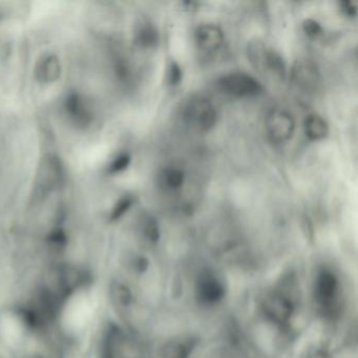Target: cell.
Masks as SVG:
<instances>
[{"label":"cell","mask_w":358,"mask_h":358,"mask_svg":"<svg viewBox=\"0 0 358 358\" xmlns=\"http://www.w3.org/2000/svg\"><path fill=\"white\" fill-rule=\"evenodd\" d=\"M196 41L203 51H217L224 43L223 31L215 24H202L196 29Z\"/></svg>","instance_id":"9"},{"label":"cell","mask_w":358,"mask_h":358,"mask_svg":"<svg viewBox=\"0 0 358 358\" xmlns=\"http://www.w3.org/2000/svg\"><path fill=\"white\" fill-rule=\"evenodd\" d=\"M163 180H164V184L166 187L171 188V189H179L182 187L184 184V180H185V175L183 171L179 169H169L164 171V176H163Z\"/></svg>","instance_id":"16"},{"label":"cell","mask_w":358,"mask_h":358,"mask_svg":"<svg viewBox=\"0 0 358 358\" xmlns=\"http://www.w3.org/2000/svg\"><path fill=\"white\" fill-rule=\"evenodd\" d=\"M183 73H182L181 66L177 62L171 64V70H169V83L173 85H178L181 83Z\"/></svg>","instance_id":"21"},{"label":"cell","mask_w":358,"mask_h":358,"mask_svg":"<svg viewBox=\"0 0 358 358\" xmlns=\"http://www.w3.org/2000/svg\"><path fill=\"white\" fill-rule=\"evenodd\" d=\"M248 57L257 70L265 75L284 78L286 64L282 56L262 41H255L248 45Z\"/></svg>","instance_id":"2"},{"label":"cell","mask_w":358,"mask_h":358,"mask_svg":"<svg viewBox=\"0 0 358 358\" xmlns=\"http://www.w3.org/2000/svg\"><path fill=\"white\" fill-rule=\"evenodd\" d=\"M66 169L59 157L48 154L39 163L35 175V194L37 198H45L64 185Z\"/></svg>","instance_id":"1"},{"label":"cell","mask_w":358,"mask_h":358,"mask_svg":"<svg viewBox=\"0 0 358 358\" xmlns=\"http://www.w3.org/2000/svg\"><path fill=\"white\" fill-rule=\"evenodd\" d=\"M305 133L312 141H320L328 136V123L320 115H309L305 120Z\"/></svg>","instance_id":"10"},{"label":"cell","mask_w":358,"mask_h":358,"mask_svg":"<svg viewBox=\"0 0 358 358\" xmlns=\"http://www.w3.org/2000/svg\"><path fill=\"white\" fill-rule=\"evenodd\" d=\"M341 11L349 16V17H355L357 15V3L355 1H343L341 3Z\"/></svg>","instance_id":"22"},{"label":"cell","mask_w":358,"mask_h":358,"mask_svg":"<svg viewBox=\"0 0 358 358\" xmlns=\"http://www.w3.org/2000/svg\"><path fill=\"white\" fill-rule=\"evenodd\" d=\"M62 108L69 122L76 129H87L93 124V108L83 94L76 91L66 94Z\"/></svg>","instance_id":"3"},{"label":"cell","mask_w":358,"mask_h":358,"mask_svg":"<svg viewBox=\"0 0 358 358\" xmlns=\"http://www.w3.org/2000/svg\"><path fill=\"white\" fill-rule=\"evenodd\" d=\"M110 296L113 303L118 307H129L133 301V293L131 289L121 282H112L110 285Z\"/></svg>","instance_id":"12"},{"label":"cell","mask_w":358,"mask_h":358,"mask_svg":"<svg viewBox=\"0 0 358 358\" xmlns=\"http://www.w3.org/2000/svg\"><path fill=\"white\" fill-rule=\"evenodd\" d=\"M45 242H47L48 248L53 255H60L68 246L69 236L66 230L62 229V227L54 228L48 234Z\"/></svg>","instance_id":"14"},{"label":"cell","mask_w":358,"mask_h":358,"mask_svg":"<svg viewBox=\"0 0 358 358\" xmlns=\"http://www.w3.org/2000/svg\"><path fill=\"white\" fill-rule=\"evenodd\" d=\"M159 43L158 31L154 26L148 24H140L135 33V43L142 49H150L156 47Z\"/></svg>","instance_id":"11"},{"label":"cell","mask_w":358,"mask_h":358,"mask_svg":"<svg viewBox=\"0 0 358 358\" xmlns=\"http://www.w3.org/2000/svg\"><path fill=\"white\" fill-rule=\"evenodd\" d=\"M143 232L148 240L152 241V242L158 240L159 228L156 220L152 219V217H146L143 225Z\"/></svg>","instance_id":"19"},{"label":"cell","mask_w":358,"mask_h":358,"mask_svg":"<svg viewBox=\"0 0 358 358\" xmlns=\"http://www.w3.org/2000/svg\"><path fill=\"white\" fill-rule=\"evenodd\" d=\"M217 85L223 93L236 98L255 97L263 92L261 83L244 73L226 75L220 79Z\"/></svg>","instance_id":"4"},{"label":"cell","mask_w":358,"mask_h":358,"mask_svg":"<svg viewBox=\"0 0 358 358\" xmlns=\"http://www.w3.org/2000/svg\"><path fill=\"white\" fill-rule=\"evenodd\" d=\"M3 20V13L0 12V20Z\"/></svg>","instance_id":"23"},{"label":"cell","mask_w":358,"mask_h":358,"mask_svg":"<svg viewBox=\"0 0 358 358\" xmlns=\"http://www.w3.org/2000/svg\"><path fill=\"white\" fill-rule=\"evenodd\" d=\"M335 290H336V282L334 276L329 272L322 273L317 282L318 299L322 303H329L332 297H334Z\"/></svg>","instance_id":"13"},{"label":"cell","mask_w":358,"mask_h":358,"mask_svg":"<svg viewBox=\"0 0 358 358\" xmlns=\"http://www.w3.org/2000/svg\"><path fill=\"white\" fill-rule=\"evenodd\" d=\"M62 73V62L56 54H41L35 62L34 77L41 85H53L59 80Z\"/></svg>","instance_id":"7"},{"label":"cell","mask_w":358,"mask_h":358,"mask_svg":"<svg viewBox=\"0 0 358 358\" xmlns=\"http://www.w3.org/2000/svg\"><path fill=\"white\" fill-rule=\"evenodd\" d=\"M266 133L274 144L288 142L294 134L295 122L292 115L284 110H273L266 118Z\"/></svg>","instance_id":"6"},{"label":"cell","mask_w":358,"mask_h":358,"mask_svg":"<svg viewBox=\"0 0 358 358\" xmlns=\"http://www.w3.org/2000/svg\"><path fill=\"white\" fill-rule=\"evenodd\" d=\"M134 204V198L131 196H124L122 198L119 199L117 201L116 204L114 205V207L112 208V211H110V222L118 221L119 219L123 217L129 209L131 208Z\"/></svg>","instance_id":"15"},{"label":"cell","mask_w":358,"mask_h":358,"mask_svg":"<svg viewBox=\"0 0 358 358\" xmlns=\"http://www.w3.org/2000/svg\"><path fill=\"white\" fill-rule=\"evenodd\" d=\"M185 118L192 127L206 133L217 123V110L208 99L196 98L188 103Z\"/></svg>","instance_id":"5"},{"label":"cell","mask_w":358,"mask_h":358,"mask_svg":"<svg viewBox=\"0 0 358 358\" xmlns=\"http://www.w3.org/2000/svg\"><path fill=\"white\" fill-rule=\"evenodd\" d=\"M201 292H202L203 297L207 301H215L219 299L222 294V288L217 280L213 278H206L201 285Z\"/></svg>","instance_id":"17"},{"label":"cell","mask_w":358,"mask_h":358,"mask_svg":"<svg viewBox=\"0 0 358 358\" xmlns=\"http://www.w3.org/2000/svg\"><path fill=\"white\" fill-rule=\"evenodd\" d=\"M291 76L295 85L308 91L315 89L320 83V75L317 66L310 60L295 62Z\"/></svg>","instance_id":"8"},{"label":"cell","mask_w":358,"mask_h":358,"mask_svg":"<svg viewBox=\"0 0 358 358\" xmlns=\"http://www.w3.org/2000/svg\"><path fill=\"white\" fill-rule=\"evenodd\" d=\"M303 30L310 38H315L322 33V28L320 22L314 20H306L303 22Z\"/></svg>","instance_id":"20"},{"label":"cell","mask_w":358,"mask_h":358,"mask_svg":"<svg viewBox=\"0 0 358 358\" xmlns=\"http://www.w3.org/2000/svg\"><path fill=\"white\" fill-rule=\"evenodd\" d=\"M131 158L129 154H120L118 156L115 157L113 159L112 162L108 164V173L110 175H117V173H122V171H127L129 169V164H131Z\"/></svg>","instance_id":"18"}]
</instances>
